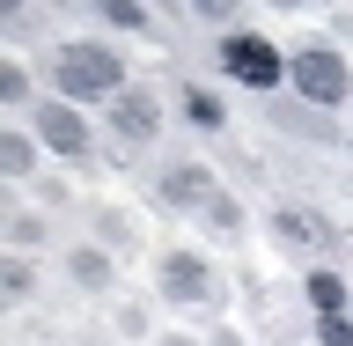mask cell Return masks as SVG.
Listing matches in <instances>:
<instances>
[{"mask_svg":"<svg viewBox=\"0 0 353 346\" xmlns=\"http://www.w3.org/2000/svg\"><path fill=\"white\" fill-rule=\"evenodd\" d=\"M44 74H52L59 96H125V59L103 52V44H59L44 59Z\"/></svg>","mask_w":353,"mask_h":346,"instance_id":"1","label":"cell"},{"mask_svg":"<svg viewBox=\"0 0 353 346\" xmlns=\"http://www.w3.org/2000/svg\"><path fill=\"white\" fill-rule=\"evenodd\" d=\"M287 74H294V88H302L309 104H346L353 96V74H346V52L339 44H294V59H287Z\"/></svg>","mask_w":353,"mask_h":346,"instance_id":"2","label":"cell"},{"mask_svg":"<svg viewBox=\"0 0 353 346\" xmlns=\"http://www.w3.org/2000/svg\"><path fill=\"white\" fill-rule=\"evenodd\" d=\"M221 66H228L236 81H250V88H280V74H287V59L265 37H228L221 44Z\"/></svg>","mask_w":353,"mask_h":346,"instance_id":"3","label":"cell"},{"mask_svg":"<svg viewBox=\"0 0 353 346\" xmlns=\"http://www.w3.org/2000/svg\"><path fill=\"white\" fill-rule=\"evenodd\" d=\"M162 295H176V302H206V295H214V273H206V258H192V251H170V258H162Z\"/></svg>","mask_w":353,"mask_h":346,"instance_id":"4","label":"cell"},{"mask_svg":"<svg viewBox=\"0 0 353 346\" xmlns=\"http://www.w3.org/2000/svg\"><path fill=\"white\" fill-rule=\"evenodd\" d=\"M272 229H280L287 251H302V243H316V251H339V229H331L324 214H309V206H280V214H272Z\"/></svg>","mask_w":353,"mask_h":346,"instance_id":"5","label":"cell"},{"mask_svg":"<svg viewBox=\"0 0 353 346\" xmlns=\"http://www.w3.org/2000/svg\"><path fill=\"white\" fill-rule=\"evenodd\" d=\"M110 126L125 133V140H154V126H162V104H154L148 88H125V96H118V110H110Z\"/></svg>","mask_w":353,"mask_h":346,"instance_id":"6","label":"cell"},{"mask_svg":"<svg viewBox=\"0 0 353 346\" xmlns=\"http://www.w3.org/2000/svg\"><path fill=\"white\" fill-rule=\"evenodd\" d=\"M37 133H44V148H59V155H81L88 148V126L74 118V110H59V104L37 110Z\"/></svg>","mask_w":353,"mask_h":346,"instance_id":"7","label":"cell"},{"mask_svg":"<svg viewBox=\"0 0 353 346\" xmlns=\"http://www.w3.org/2000/svg\"><path fill=\"white\" fill-rule=\"evenodd\" d=\"M162 199L170 206H206L214 199V177L199 170V162H176V170H162Z\"/></svg>","mask_w":353,"mask_h":346,"instance_id":"8","label":"cell"},{"mask_svg":"<svg viewBox=\"0 0 353 346\" xmlns=\"http://www.w3.org/2000/svg\"><path fill=\"white\" fill-rule=\"evenodd\" d=\"M309 302H316V317H346V280L339 273H309Z\"/></svg>","mask_w":353,"mask_h":346,"instance_id":"9","label":"cell"},{"mask_svg":"<svg viewBox=\"0 0 353 346\" xmlns=\"http://www.w3.org/2000/svg\"><path fill=\"white\" fill-rule=\"evenodd\" d=\"M206 221H214V236H228V243L243 236V206H236V199H221V192L206 199Z\"/></svg>","mask_w":353,"mask_h":346,"instance_id":"10","label":"cell"},{"mask_svg":"<svg viewBox=\"0 0 353 346\" xmlns=\"http://www.w3.org/2000/svg\"><path fill=\"white\" fill-rule=\"evenodd\" d=\"M66 265H74V280H81V287H110V258H103V251H74Z\"/></svg>","mask_w":353,"mask_h":346,"instance_id":"11","label":"cell"},{"mask_svg":"<svg viewBox=\"0 0 353 346\" xmlns=\"http://www.w3.org/2000/svg\"><path fill=\"white\" fill-rule=\"evenodd\" d=\"M184 110H192V126H206V133H214L221 118H228V110H221L214 96H206V88H184Z\"/></svg>","mask_w":353,"mask_h":346,"instance_id":"12","label":"cell"},{"mask_svg":"<svg viewBox=\"0 0 353 346\" xmlns=\"http://www.w3.org/2000/svg\"><path fill=\"white\" fill-rule=\"evenodd\" d=\"M316 346H353V317H316Z\"/></svg>","mask_w":353,"mask_h":346,"instance_id":"13","label":"cell"},{"mask_svg":"<svg viewBox=\"0 0 353 346\" xmlns=\"http://www.w3.org/2000/svg\"><path fill=\"white\" fill-rule=\"evenodd\" d=\"M0 170H8V177L30 170V140H15V133H8V140H0Z\"/></svg>","mask_w":353,"mask_h":346,"instance_id":"14","label":"cell"},{"mask_svg":"<svg viewBox=\"0 0 353 346\" xmlns=\"http://www.w3.org/2000/svg\"><path fill=\"white\" fill-rule=\"evenodd\" d=\"M8 236H15L22 251H37V243H44V221L37 214H15V221H8Z\"/></svg>","mask_w":353,"mask_h":346,"instance_id":"15","label":"cell"},{"mask_svg":"<svg viewBox=\"0 0 353 346\" xmlns=\"http://www.w3.org/2000/svg\"><path fill=\"white\" fill-rule=\"evenodd\" d=\"M96 236H103V243H118V251H125V243H132V221H125V214H96Z\"/></svg>","mask_w":353,"mask_h":346,"instance_id":"16","label":"cell"},{"mask_svg":"<svg viewBox=\"0 0 353 346\" xmlns=\"http://www.w3.org/2000/svg\"><path fill=\"white\" fill-rule=\"evenodd\" d=\"M22 96H30V74L22 66H0V104H22Z\"/></svg>","mask_w":353,"mask_h":346,"instance_id":"17","label":"cell"},{"mask_svg":"<svg viewBox=\"0 0 353 346\" xmlns=\"http://www.w3.org/2000/svg\"><path fill=\"white\" fill-rule=\"evenodd\" d=\"M103 15L118 22V30H148V15H140V8H132V0H103Z\"/></svg>","mask_w":353,"mask_h":346,"instance_id":"18","label":"cell"},{"mask_svg":"<svg viewBox=\"0 0 353 346\" xmlns=\"http://www.w3.org/2000/svg\"><path fill=\"white\" fill-rule=\"evenodd\" d=\"M30 287H37V280H30V265H8V273H0V295H30Z\"/></svg>","mask_w":353,"mask_h":346,"instance_id":"19","label":"cell"},{"mask_svg":"<svg viewBox=\"0 0 353 346\" xmlns=\"http://www.w3.org/2000/svg\"><path fill=\"white\" fill-rule=\"evenodd\" d=\"M214 346H243V339H236V331H214Z\"/></svg>","mask_w":353,"mask_h":346,"instance_id":"20","label":"cell"}]
</instances>
